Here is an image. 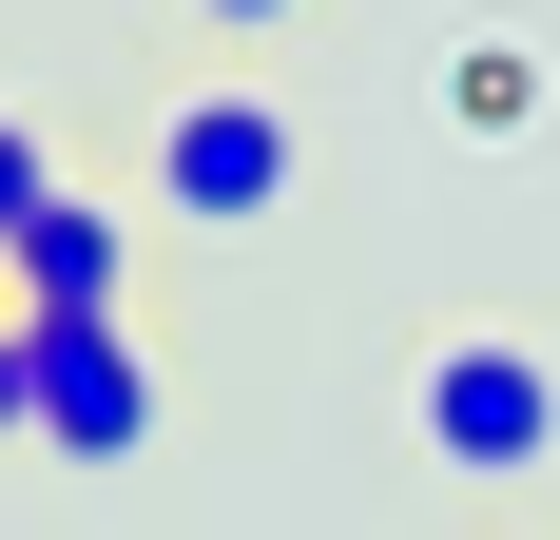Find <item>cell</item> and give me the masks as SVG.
I'll return each mask as SVG.
<instances>
[{
  "instance_id": "6da1fadb",
  "label": "cell",
  "mask_w": 560,
  "mask_h": 540,
  "mask_svg": "<svg viewBox=\"0 0 560 540\" xmlns=\"http://www.w3.org/2000/svg\"><path fill=\"white\" fill-rule=\"evenodd\" d=\"M20 425L58 463H136L155 444V328L136 309H20Z\"/></svg>"
},
{
  "instance_id": "7a4b0ae2",
  "label": "cell",
  "mask_w": 560,
  "mask_h": 540,
  "mask_svg": "<svg viewBox=\"0 0 560 540\" xmlns=\"http://www.w3.org/2000/svg\"><path fill=\"white\" fill-rule=\"evenodd\" d=\"M406 425H425L445 483H522V463H560V367L522 348V328H445L425 386H406Z\"/></svg>"
},
{
  "instance_id": "3957f363",
  "label": "cell",
  "mask_w": 560,
  "mask_h": 540,
  "mask_svg": "<svg viewBox=\"0 0 560 540\" xmlns=\"http://www.w3.org/2000/svg\"><path fill=\"white\" fill-rule=\"evenodd\" d=\"M290 97H174L155 116V213H194V232H271L290 213Z\"/></svg>"
},
{
  "instance_id": "277c9868",
  "label": "cell",
  "mask_w": 560,
  "mask_h": 540,
  "mask_svg": "<svg viewBox=\"0 0 560 540\" xmlns=\"http://www.w3.org/2000/svg\"><path fill=\"white\" fill-rule=\"evenodd\" d=\"M0 309H136V213L116 193H39L0 232Z\"/></svg>"
},
{
  "instance_id": "5b68a950",
  "label": "cell",
  "mask_w": 560,
  "mask_h": 540,
  "mask_svg": "<svg viewBox=\"0 0 560 540\" xmlns=\"http://www.w3.org/2000/svg\"><path fill=\"white\" fill-rule=\"evenodd\" d=\"M464 116H483V136H503V116H541V58H522V39H483V58H464Z\"/></svg>"
},
{
  "instance_id": "8992f818",
  "label": "cell",
  "mask_w": 560,
  "mask_h": 540,
  "mask_svg": "<svg viewBox=\"0 0 560 540\" xmlns=\"http://www.w3.org/2000/svg\"><path fill=\"white\" fill-rule=\"evenodd\" d=\"M39 193H58V155H39V136H20V116H0V232L39 213Z\"/></svg>"
},
{
  "instance_id": "52a82bcc",
  "label": "cell",
  "mask_w": 560,
  "mask_h": 540,
  "mask_svg": "<svg viewBox=\"0 0 560 540\" xmlns=\"http://www.w3.org/2000/svg\"><path fill=\"white\" fill-rule=\"evenodd\" d=\"M0 444H39V425H20V309H0Z\"/></svg>"
},
{
  "instance_id": "ba28073f",
  "label": "cell",
  "mask_w": 560,
  "mask_h": 540,
  "mask_svg": "<svg viewBox=\"0 0 560 540\" xmlns=\"http://www.w3.org/2000/svg\"><path fill=\"white\" fill-rule=\"evenodd\" d=\"M213 20H310V0H213Z\"/></svg>"
}]
</instances>
